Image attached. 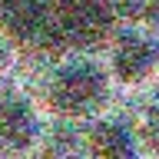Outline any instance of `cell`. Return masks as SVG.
I'll return each mask as SVG.
<instances>
[{
	"instance_id": "obj_1",
	"label": "cell",
	"mask_w": 159,
	"mask_h": 159,
	"mask_svg": "<svg viewBox=\"0 0 159 159\" xmlns=\"http://www.w3.org/2000/svg\"><path fill=\"white\" fill-rule=\"evenodd\" d=\"M113 93V76L93 53H70L47 73L43 103L60 119H93Z\"/></svg>"
},
{
	"instance_id": "obj_2",
	"label": "cell",
	"mask_w": 159,
	"mask_h": 159,
	"mask_svg": "<svg viewBox=\"0 0 159 159\" xmlns=\"http://www.w3.org/2000/svg\"><path fill=\"white\" fill-rule=\"evenodd\" d=\"M106 70L119 86H143L159 73V33L143 23H129L109 33Z\"/></svg>"
},
{
	"instance_id": "obj_3",
	"label": "cell",
	"mask_w": 159,
	"mask_h": 159,
	"mask_svg": "<svg viewBox=\"0 0 159 159\" xmlns=\"http://www.w3.org/2000/svg\"><path fill=\"white\" fill-rule=\"evenodd\" d=\"M40 139V116L33 103L17 93L0 96V159H17Z\"/></svg>"
},
{
	"instance_id": "obj_4",
	"label": "cell",
	"mask_w": 159,
	"mask_h": 159,
	"mask_svg": "<svg viewBox=\"0 0 159 159\" xmlns=\"http://www.w3.org/2000/svg\"><path fill=\"white\" fill-rule=\"evenodd\" d=\"M53 7L50 0H0V27L13 43L50 40Z\"/></svg>"
},
{
	"instance_id": "obj_5",
	"label": "cell",
	"mask_w": 159,
	"mask_h": 159,
	"mask_svg": "<svg viewBox=\"0 0 159 159\" xmlns=\"http://www.w3.org/2000/svg\"><path fill=\"white\" fill-rule=\"evenodd\" d=\"M139 136L123 119H96L86 133L89 159H139Z\"/></svg>"
},
{
	"instance_id": "obj_6",
	"label": "cell",
	"mask_w": 159,
	"mask_h": 159,
	"mask_svg": "<svg viewBox=\"0 0 159 159\" xmlns=\"http://www.w3.org/2000/svg\"><path fill=\"white\" fill-rule=\"evenodd\" d=\"M136 136H139V149L159 159V99L143 109L139 126H136Z\"/></svg>"
},
{
	"instance_id": "obj_7",
	"label": "cell",
	"mask_w": 159,
	"mask_h": 159,
	"mask_svg": "<svg viewBox=\"0 0 159 159\" xmlns=\"http://www.w3.org/2000/svg\"><path fill=\"white\" fill-rule=\"evenodd\" d=\"M13 60H17V43L3 33V27H0V76L13 66Z\"/></svg>"
},
{
	"instance_id": "obj_8",
	"label": "cell",
	"mask_w": 159,
	"mask_h": 159,
	"mask_svg": "<svg viewBox=\"0 0 159 159\" xmlns=\"http://www.w3.org/2000/svg\"><path fill=\"white\" fill-rule=\"evenodd\" d=\"M66 3H76V0H50V7H66Z\"/></svg>"
},
{
	"instance_id": "obj_9",
	"label": "cell",
	"mask_w": 159,
	"mask_h": 159,
	"mask_svg": "<svg viewBox=\"0 0 159 159\" xmlns=\"http://www.w3.org/2000/svg\"><path fill=\"white\" fill-rule=\"evenodd\" d=\"M109 3H116V0H109Z\"/></svg>"
}]
</instances>
